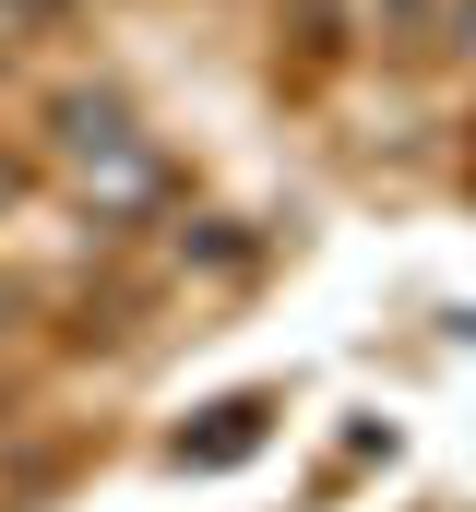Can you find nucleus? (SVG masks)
I'll return each mask as SVG.
<instances>
[{
	"label": "nucleus",
	"mask_w": 476,
	"mask_h": 512,
	"mask_svg": "<svg viewBox=\"0 0 476 512\" xmlns=\"http://www.w3.org/2000/svg\"><path fill=\"white\" fill-rule=\"evenodd\" d=\"M465 24H476V12H465Z\"/></svg>",
	"instance_id": "nucleus-1"
}]
</instances>
